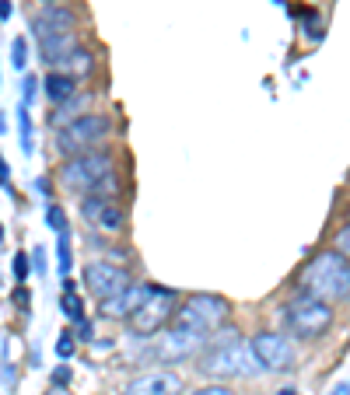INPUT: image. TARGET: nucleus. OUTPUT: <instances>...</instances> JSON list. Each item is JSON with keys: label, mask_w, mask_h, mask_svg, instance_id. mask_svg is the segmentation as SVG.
Returning a JSON list of instances; mask_svg holds the SVG:
<instances>
[{"label": "nucleus", "mask_w": 350, "mask_h": 395, "mask_svg": "<svg viewBox=\"0 0 350 395\" xmlns=\"http://www.w3.org/2000/svg\"><path fill=\"white\" fill-rule=\"evenodd\" d=\"M284 315H287V325H291V332H295L298 339H319V336L333 325L329 301H319V297H312L305 290H302L295 301H287Z\"/></svg>", "instance_id": "nucleus-4"}, {"label": "nucleus", "mask_w": 350, "mask_h": 395, "mask_svg": "<svg viewBox=\"0 0 350 395\" xmlns=\"http://www.w3.org/2000/svg\"><path fill=\"white\" fill-rule=\"evenodd\" d=\"M11 182V172H7V161L0 158V186H7Z\"/></svg>", "instance_id": "nucleus-31"}, {"label": "nucleus", "mask_w": 350, "mask_h": 395, "mask_svg": "<svg viewBox=\"0 0 350 395\" xmlns=\"http://www.w3.org/2000/svg\"><path fill=\"white\" fill-rule=\"evenodd\" d=\"M200 371L211 378H249L262 371L260 357L253 354V343H245L235 329H228L224 336H218L211 343V350L200 360Z\"/></svg>", "instance_id": "nucleus-2"}, {"label": "nucleus", "mask_w": 350, "mask_h": 395, "mask_svg": "<svg viewBox=\"0 0 350 395\" xmlns=\"http://www.w3.org/2000/svg\"><path fill=\"white\" fill-rule=\"evenodd\" d=\"M43 4H46V7H49V4H56V0H43Z\"/></svg>", "instance_id": "nucleus-37"}, {"label": "nucleus", "mask_w": 350, "mask_h": 395, "mask_svg": "<svg viewBox=\"0 0 350 395\" xmlns=\"http://www.w3.org/2000/svg\"><path fill=\"white\" fill-rule=\"evenodd\" d=\"M169 318H175V290H169V287H154V283H151L147 297L140 301V308H137L127 322H130L133 336L147 339V336H154L158 329H165Z\"/></svg>", "instance_id": "nucleus-5"}, {"label": "nucleus", "mask_w": 350, "mask_h": 395, "mask_svg": "<svg viewBox=\"0 0 350 395\" xmlns=\"http://www.w3.org/2000/svg\"><path fill=\"white\" fill-rule=\"evenodd\" d=\"M147 290H151V283H130L123 294H116L109 301H98V312L105 318H130L140 308V301L147 297Z\"/></svg>", "instance_id": "nucleus-14"}, {"label": "nucleus", "mask_w": 350, "mask_h": 395, "mask_svg": "<svg viewBox=\"0 0 350 395\" xmlns=\"http://www.w3.org/2000/svg\"><path fill=\"white\" fill-rule=\"evenodd\" d=\"M78 46H74V36H53V39H43L39 42V56H43V63L49 67H56L67 53H74Z\"/></svg>", "instance_id": "nucleus-17"}, {"label": "nucleus", "mask_w": 350, "mask_h": 395, "mask_svg": "<svg viewBox=\"0 0 350 395\" xmlns=\"http://www.w3.org/2000/svg\"><path fill=\"white\" fill-rule=\"evenodd\" d=\"M88 102H91V95H81V91H78V95H74L70 102L56 105V112L49 116V122H53V130L60 133V130H67L70 122H78L81 116H88V112H85V109H88Z\"/></svg>", "instance_id": "nucleus-15"}, {"label": "nucleus", "mask_w": 350, "mask_h": 395, "mask_svg": "<svg viewBox=\"0 0 350 395\" xmlns=\"http://www.w3.org/2000/svg\"><path fill=\"white\" fill-rule=\"evenodd\" d=\"M81 214L91 228H98L102 235H120L127 228V214L116 203V196H85L81 199Z\"/></svg>", "instance_id": "nucleus-8"}, {"label": "nucleus", "mask_w": 350, "mask_h": 395, "mask_svg": "<svg viewBox=\"0 0 350 395\" xmlns=\"http://www.w3.org/2000/svg\"><path fill=\"white\" fill-rule=\"evenodd\" d=\"M60 186L70 189L74 196H116L120 189V179H116V164L112 154L105 151H85V154H74L60 164L56 172Z\"/></svg>", "instance_id": "nucleus-1"}, {"label": "nucleus", "mask_w": 350, "mask_h": 395, "mask_svg": "<svg viewBox=\"0 0 350 395\" xmlns=\"http://www.w3.org/2000/svg\"><path fill=\"white\" fill-rule=\"evenodd\" d=\"M109 130H112L109 116L88 112V116H81L78 122H70L67 130H60V133H56V151H60V154H67V158L85 154V151H91V144H98Z\"/></svg>", "instance_id": "nucleus-7"}, {"label": "nucleus", "mask_w": 350, "mask_h": 395, "mask_svg": "<svg viewBox=\"0 0 350 395\" xmlns=\"http://www.w3.org/2000/svg\"><path fill=\"white\" fill-rule=\"evenodd\" d=\"M56 354L63 357V360L74 354V336H70V332H63V336H60V343H56Z\"/></svg>", "instance_id": "nucleus-24"}, {"label": "nucleus", "mask_w": 350, "mask_h": 395, "mask_svg": "<svg viewBox=\"0 0 350 395\" xmlns=\"http://www.w3.org/2000/svg\"><path fill=\"white\" fill-rule=\"evenodd\" d=\"M36 270H39V273L46 270V252L43 248H36Z\"/></svg>", "instance_id": "nucleus-32"}, {"label": "nucleus", "mask_w": 350, "mask_h": 395, "mask_svg": "<svg viewBox=\"0 0 350 395\" xmlns=\"http://www.w3.org/2000/svg\"><path fill=\"white\" fill-rule=\"evenodd\" d=\"M253 354L260 357L262 371H291V364H295V347L280 332H260V336H253Z\"/></svg>", "instance_id": "nucleus-10"}, {"label": "nucleus", "mask_w": 350, "mask_h": 395, "mask_svg": "<svg viewBox=\"0 0 350 395\" xmlns=\"http://www.w3.org/2000/svg\"><path fill=\"white\" fill-rule=\"evenodd\" d=\"M336 252L350 259V224L347 228H340V235H336Z\"/></svg>", "instance_id": "nucleus-25"}, {"label": "nucleus", "mask_w": 350, "mask_h": 395, "mask_svg": "<svg viewBox=\"0 0 350 395\" xmlns=\"http://www.w3.org/2000/svg\"><path fill=\"white\" fill-rule=\"evenodd\" d=\"M46 221H49L53 231H67V217H63L60 206H46Z\"/></svg>", "instance_id": "nucleus-23"}, {"label": "nucleus", "mask_w": 350, "mask_h": 395, "mask_svg": "<svg viewBox=\"0 0 350 395\" xmlns=\"http://www.w3.org/2000/svg\"><path fill=\"white\" fill-rule=\"evenodd\" d=\"M14 277H18V280L28 277V259H25V252H18V256H14Z\"/></svg>", "instance_id": "nucleus-26"}, {"label": "nucleus", "mask_w": 350, "mask_h": 395, "mask_svg": "<svg viewBox=\"0 0 350 395\" xmlns=\"http://www.w3.org/2000/svg\"><path fill=\"white\" fill-rule=\"evenodd\" d=\"M182 392V381L175 371H151V374H140L127 385L123 395H179Z\"/></svg>", "instance_id": "nucleus-13"}, {"label": "nucleus", "mask_w": 350, "mask_h": 395, "mask_svg": "<svg viewBox=\"0 0 350 395\" xmlns=\"http://www.w3.org/2000/svg\"><path fill=\"white\" fill-rule=\"evenodd\" d=\"M56 263H60V273L67 277V273H70V263H74V256H70V231H60V248H56Z\"/></svg>", "instance_id": "nucleus-20"}, {"label": "nucleus", "mask_w": 350, "mask_h": 395, "mask_svg": "<svg viewBox=\"0 0 350 395\" xmlns=\"http://www.w3.org/2000/svg\"><path fill=\"white\" fill-rule=\"evenodd\" d=\"M43 84H46V98H49L53 105H63V102H70V98L78 95V78L60 74V70H53Z\"/></svg>", "instance_id": "nucleus-16"}, {"label": "nucleus", "mask_w": 350, "mask_h": 395, "mask_svg": "<svg viewBox=\"0 0 350 395\" xmlns=\"http://www.w3.org/2000/svg\"><path fill=\"white\" fill-rule=\"evenodd\" d=\"M60 308H63V315L74 318V322H78V318H85V301H81V297H78L74 290L60 297Z\"/></svg>", "instance_id": "nucleus-21"}, {"label": "nucleus", "mask_w": 350, "mask_h": 395, "mask_svg": "<svg viewBox=\"0 0 350 395\" xmlns=\"http://www.w3.org/2000/svg\"><path fill=\"white\" fill-rule=\"evenodd\" d=\"M193 395H235L231 389H224V385H207V389H196Z\"/></svg>", "instance_id": "nucleus-28"}, {"label": "nucleus", "mask_w": 350, "mask_h": 395, "mask_svg": "<svg viewBox=\"0 0 350 395\" xmlns=\"http://www.w3.org/2000/svg\"><path fill=\"white\" fill-rule=\"evenodd\" d=\"M203 343H207V336L203 332H193V329H182V325H172L169 329V336L165 339H158V357L161 360H186V357L200 354L203 350Z\"/></svg>", "instance_id": "nucleus-11"}, {"label": "nucleus", "mask_w": 350, "mask_h": 395, "mask_svg": "<svg viewBox=\"0 0 350 395\" xmlns=\"http://www.w3.org/2000/svg\"><path fill=\"white\" fill-rule=\"evenodd\" d=\"M78 336H81V339H91V322H88V318H78Z\"/></svg>", "instance_id": "nucleus-29"}, {"label": "nucleus", "mask_w": 350, "mask_h": 395, "mask_svg": "<svg viewBox=\"0 0 350 395\" xmlns=\"http://www.w3.org/2000/svg\"><path fill=\"white\" fill-rule=\"evenodd\" d=\"M85 283L98 301H109V297H116L130 287V273L123 266H112V263H88Z\"/></svg>", "instance_id": "nucleus-9"}, {"label": "nucleus", "mask_w": 350, "mask_h": 395, "mask_svg": "<svg viewBox=\"0 0 350 395\" xmlns=\"http://www.w3.org/2000/svg\"><path fill=\"white\" fill-rule=\"evenodd\" d=\"M21 98H25V105H28V102L36 98V78H32V74L21 80Z\"/></svg>", "instance_id": "nucleus-27"}, {"label": "nucleus", "mask_w": 350, "mask_h": 395, "mask_svg": "<svg viewBox=\"0 0 350 395\" xmlns=\"http://www.w3.org/2000/svg\"><path fill=\"white\" fill-rule=\"evenodd\" d=\"M49 395H70V392H67L63 385H53V389H49Z\"/></svg>", "instance_id": "nucleus-34"}, {"label": "nucleus", "mask_w": 350, "mask_h": 395, "mask_svg": "<svg viewBox=\"0 0 350 395\" xmlns=\"http://www.w3.org/2000/svg\"><path fill=\"white\" fill-rule=\"evenodd\" d=\"M333 395H350V385H336V389H333Z\"/></svg>", "instance_id": "nucleus-35"}, {"label": "nucleus", "mask_w": 350, "mask_h": 395, "mask_svg": "<svg viewBox=\"0 0 350 395\" xmlns=\"http://www.w3.org/2000/svg\"><path fill=\"white\" fill-rule=\"evenodd\" d=\"M302 290L319 301H344L350 297V259L333 252H319L302 273Z\"/></svg>", "instance_id": "nucleus-3"}, {"label": "nucleus", "mask_w": 350, "mask_h": 395, "mask_svg": "<svg viewBox=\"0 0 350 395\" xmlns=\"http://www.w3.org/2000/svg\"><path fill=\"white\" fill-rule=\"evenodd\" d=\"M0 238H4V224H0Z\"/></svg>", "instance_id": "nucleus-38"}, {"label": "nucleus", "mask_w": 350, "mask_h": 395, "mask_svg": "<svg viewBox=\"0 0 350 395\" xmlns=\"http://www.w3.org/2000/svg\"><path fill=\"white\" fill-rule=\"evenodd\" d=\"M18 133H21V151L25 154H32V119H28V105L21 102V109H18Z\"/></svg>", "instance_id": "nucleus-19"}, {"label": "nucleus", "mask_w": 350, "mask_h": 395, "mask_svg": "<svg viewBox=\"0 0 350 395\" xmlns=\"http://www.w3.org/2000/svg\"><path fill=\"white\" fill-rule=\"evenodd\" d=\"M14 305H18V308H25V305H28V294H25V287H18V290H14Z\"/></svg>", "instance_id": "nucleus-30"}, {"label": "nucleus", "mask_w": 350, "mask_h": 395, "mask_svg": "<svg viewBox=\"0 0 350 395\" xmlns=\"http://www.w3.org/2000/svg\"><path fill=\"white\" fill-rule=\"evenodd\" d=\"M11 18V0H0V21Z\"/></svg>", "instance_id": "nucleus-33"}, {"label": "nucleus", "mask_w": 350, "mask_h": 395, "mask_svg": "<svg viewBox=\"0 0 350 395\" xmlns=\"http://www.w3.org/2000/svg\"><path fill=\"white\" fill-rule=\"evenodd\" d=\"M74 25H78V18H74V11L70 7H63V4H49L43 7L36 18H32V32H36V39H53V36H74Z\"/></svg>", "instance_id": "nucleus-12"}, {"label": "nucleus", "mask_w": 350, "mask_h": 395, "mask_svg": "<svg viewBox=\"0 0 350 395\" xmlns=\"http://www.w3.org/2000/svg\"><path fill=\"white\" fill-rule=\"evenodd\" d=\"M224 318H228V301L224 297H218V294H193L175 312V325L211 336V332H218L221 325H224Z\"/></svg>", "instance_id": "nucleus-6"}, {"label": "nucleus", "mask_w": 350, "mask_h": 395, "mask_svg": "<svg viewBox=\"0 0 350 395\" xmlns=\"http://www.w3.org/2000/svg\"><path fill=\"white\" fill-rule=\"evenodd\" d=\"M11 63H14L18 70H25V63H28V53H25V39H14V42H11Z\"/></svg>", "instance_id": "nucleus-22"}, {"label": "nucleus", "mask_w": 350, "mask_h": 395, "mask_svg": "<svg viewBox=\"0 0 350 395\" xmlns=\"http://www.w3.org/2000/svg\"><path fill=\"white\" fill-rule=\"evenodd\" d=\"M91 67H95V60H91V53L81 49V46L56 63V70H60V74H70V78H85V74H91Z\"/></svg>", "instance_id": "nucleus-18"}, {"label": "nucleus", "mask_w": 350, "mask_h": 395, "mask_svg": "<svg viewBox=\"0 0 350 395\" xmlns=\"http://www.w3.org/2000/svg\"><path fill=\"white\" fill-rule=\"evenodd\" d=\"M273 395H302V392H295V389H280V392H273Z\"/></svg>", "instance_id": "nucleus-36"}]
</instances>
